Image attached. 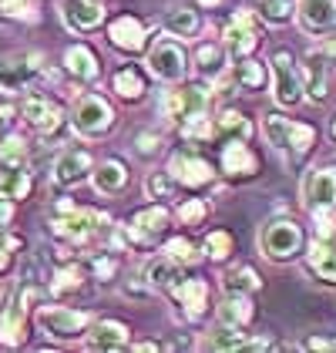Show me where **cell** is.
<instances>
[{"instance_id":"f35d334b","label":"cell","mask_w":336,"mask_h":353,"mask_svg":"<svg viewBox=\"0 0 336 353\" xmlns=\"http://www.w3.org/2000/svg\"><path fill=\"white\" fill-rule=\"evenodd\" d=\"M0 189L7 192L10 199H28L34 182H30L28 168H0Z\"/></svg>"},{"instance_id":"5bb4252c","label":"cell","mask_w":336,"mask_h":353,"mask_svg":"<svg viewBox=\"0 0 336 353\" xmlns=\"http://www.w3.org/2000/svg\"><path fill=\"white\" fill-rule=\"evenodd\" d=\"M219 172L232 182L242 179H255L259 175V155L249 148V141L235 138V141H222V155H219Z\"/></svg>"},{"instance_id":"6da1fadb","label":"cell","mask_w":336,"mask_h":353,"mask_svg":"<svg viewBox=\"0 0 336 353\" xmlns=\"http://www.w3.org/2000/svg\"><path fill=\"white\" fill-rule=\"evenodd\" d=\"M262 135L269 141V148H273L289 168H296V165L313 152V145H316V128H313V125L282 118V114H266Z\"/></svg>"},{"instance_id":"83f0119b","label":"cell","mask_w":336,"mask_h":353,"mask_svg":"<svg viewBox=\"0 0 336 353\" xmlns=\"http://www.w3.org/2000/svg\"><path fill=\"white\" fill-rule=\"evenodd\" d=\"M192 64H196L205 78H222L225 64H229L225 44L222 41H198L196 48H192Z\"/></svg>"},{"instance_id":"d6986e66","label":"cell","mask_w":336,"mask_h":353,"mask_svg":"<svg viewBox=\"0 0 336 353\" xmlns=\"http://www.w3.org/2000/svg\"><path fill=\"white\" fill-rule=\"evenodd\" d=\"M21 118L28 121L34 132H41V135L57 132V128H61V121H64L61 108H57L48 94H28V98L21 101Z\"/></svg>"},{"instance_id":"52a82bcc","label":"cell","mask_w":336,"mask_h":353,"mask_svg":"<svg viewBox=\"0 0 336 353\" xmlns=\"http://www.w3.org/2000/svg\"><path fill=\"white\" fill-rule=\"evenodd\" d=\"M269 74H273V101L280 108H296L306 98V84H303V71L296 64V57L286 48H280L269 57Z\"/></svg>"},{"instance_id":"4dcf8cb0","label":"cell","mask_w":336,"mask_h":353,"mask_svg":"<svg viewBox=\"0 0 336 353\" xmlns=\"http://www.w3.org/2000/svg\"><path fill=\"white\" fill-rule=\"evenodd\" d=\"M216 138H219V141H235V138L249 141L252 138L249 114H242V111H235V108L219 111V114H216Z\"/></svg>"},{"instance_id":"9c48e42d","label":"cell","mask_w":336,"mask_h":353,"mask_svg":"<svg viewBox=\"0 0 336 353\" xmlns=\"http://www.w3.org/2000/svg\"><path fill=\"white\" fill-rule=\"evenodd\" d=\"M171 225V216L162 202L145 205L135 216L128 219V225H118V239L125 245H151L155 239H162Z\"/></svg>"},{"instance_id":"ee69618b","label":"cell","mask_w":336,"mask_h":353,"mask_svg":"<svg viewBox=\"0 0 336 353\" xmlns=\"http://www.w3.org/2000/svg\"><path fill=\"white\" fill-rule=\"evenodd\" d=\"M178 219H182L185 225H202V222L209 219V202H205V199H185V202L178 205Z\"/></svg>"},{"instance_id":"e575fe53","label":"cell","mask_w":336,"mask_h":353,"mask_svg":"<svg viewBox=\"0 0 336 353\" xmlns=\"http://www.w3.org/2000/svg\"><path fill=\"white\" fill-rule=\"evenodd\" d=\"M259 17L269 28H286L296 17V3L293 0H259Z\"/></svg>"},{"instance_id":"9a60e30c","label":"cell","mask_w":336,"mask_h":353,"mask_svg":"<svg viewBox=\"0 0 336 353\" xmlns=\"http://www.w3.org/2000/svg\"><path fill=\"white\" fill-rule=\"evenodd\" d=\"M330 68L333 61L323 48H309L306 57H303V84H306V98L313 105H323L330 98Z\"/></svg>"},{"instance_id":"b9f144b4","label":"cell","mask_w":336,"mask_h":353,"mask_svg":"<svg viewBox=\"0 0 336 353\" xmlns=\"http://www.w3.org/2000/svg\"><path fill=\"white\" fill-rule=\"evenodd\" d=\"M175 189H178V182L171 179V172H151L148 179H145V192H148V199H175Z\"/></svg>"},{"instance_id":"60d3db41","label":"cell","mask_w":336,"mask_h":353,"mask_svg":"<svg viewBox=\"0 0 336 353\" xmlns=\"http://www.w3.org/2000/svg\"><path fill=\"white\" fill-rule=\"evenodd\" d=\"M84 283V272L81 266H61V270L54 272V279H51V296H67V293H78Z\"/></svg>"},{"instance_id":"cb8c5ba5","label":"cell","mask_w":336,"mask_h":353,"mask_svg":"<svg viewBox=\"0 0 336 353\" xmlns=\"http://www.w3.org/2000/svg\"><path fill=\"white\" fill-rule=\"evenodd\" d=\"M64 71H67L74 81L91 84L101 78V61H98V54H94L87 44H71V48L64 51Z\"/></svg>"},{"instance_id":"f546056e","label":"cell","mask_w":336,"mask_h":353,"mask_svg":"<svg viewBox=\"0 0 336 353\" xmlns=\"http://www.w3.org/2000/svg\"><path fill=\"white\" fill-rule=\"evenodd\" d=\"M141 279L158 293V290H171L178 279H182V272H178V263L171 259V256H155V259H148V266L141 272Z\"/></svg>"},{"instance_id":"7402d4cb","label":"cell","mask_w":336,"mask_h":353,"mask_svg":"<svg viewBox=\"0 0 336 353\" xmlns=\"http://www.w3.org/2000/svg\"><path fill=\"white\" fill-rule=\"evenodd\" d=\"M84 343L91 350H125L132 347V330L121 320H94L91 330L84 333Z\"/></svg>"},{"instance_id":"44dd1931","label":"cell","mask_w":336,"mask_h":353,"mask_svg":"<svg viewBox=\"0 0 336 353\" xmlns=\"http://www.w3.org/2000/svg\"><path fill=\"white\" fill-rule=\"evenodd\" d=\"M175 303L182 306V313L189 316V320H202L205 313H209V296H212V290H209V283L205 279H178L171 290H168Z\"/></svg>"},{"instance_id":"db71d44e","label":"cell","mask_w":336,"mask_h":353,"mask_svg":"<svg viewBox=\"0 0 336 353\" xmlns=\"http://www.w3.org/2000/svg\"><path fill=\"white\" fill-rule=\"evenodd\" d=\"M198 7H205V10H216V7H222L225 0H196Z\"/></svg>"},{"instance_id":"8992f818","label":"cell","mask_w":336,"mask_h":353,"mask_svg":"<svg viewBox=\"0 0 336 353\" xmlns=\"http://www.w3.org/2000/svg\"><path fill=\"white\" fill-rule=\"evenodd\" d=\"M118 125V111L101 94H78L71 105V128L81 138H105Z\"/></svg>"},{"instance_id":"d6a6232c","label":"cell","mask_w":336,"mask_h":353,"mask_svg":"<svg viewBox=\"0 0 336 353\" xmlns=\"http://www.w3.org/2000/svg\"><path fill=\"white\" fill-rule=\"evenodd\" d=\"M222 290L225 293H242V296H252V293H259V290H262V279H259V272L252 270V266H235V270H229L222 276Z\"/></svg>"},{"instance_id":"836d02e7","label":"cell","mask_w":336,"mask_h":353,"mask_svg":"<svg viewBox=\"0 0 336 353\" xmlns=\"http://www.w3.org/2000/svg\"><path fill=\"white\" fill-rule=\"evenodd\" d=\"M198 28H202V21L192 7H171L165 14V30L175 37H196Z\"/></svg>"},{"instance_id":"ac0fdd59","label":"cell","mask_w":336,"mask_h":353,"mask_svg":"<svg viewBox=\"0 0 336 353\" xmlns=\"http://www.w3.org/2000/svg\"><path fill=\"white\" fill-rule=\"evenodd\" d=\"M105 0H64L61 3V17H64V24L67 30H74V34H91V30H98L105 24Z\"/></svg>"},{"instance_id":"4316f807","label":"cell","mask_w":336,"mask_h":353,"mask_svg":"<svg viewBox=\"0 0 336 353\" xmlns=\"http://www.w3.org/2000/svg\"><path fill=\"white\" fill-rule=\"evenodd\" d=\"M91 185L101 192V195H121L128 189V165L121 159H105L91 172Z\"/></svg>"},{"instance_id":"7c38bea8","label":"cell","mask_w":336,"mask_h":353,"mask_svg":"<svg viewBox=\"0 0 336 353\" xmlns=\"http://www.w3.org/2000/svg\"><path fill=\"white\" fill-rule=\"evenodd\" d=\"M168 172H171V179H175L182 189H189V192L209 189V185L219 179L216 165L205 162L196 152H175V155L168 159Z\"/></svg>"},{"instance_id":"7bdbcfd3","label":"cell","mask_w":336,"mask_h":353,"mask_svg":"<svg viewBox=\"0 0 336 353\" xmlns=\"http://www.w3.org/2000/svg\"><path fill=\"white\" fill-rule=\"evenodd\" d=\"M162 148H165V135L155 132V128H145V132L135 135V152H138L141 159H155Z\"/></svg>"},{"instance_id":"f1b7e54d","label":"cell","mask_w":336,"mask_h":353,"mask_svg":"<svg viewBox=\"0 0 336 353\" xmlns=\"http://www.w3.org/2000/svg\"><path fill=\"white\" fill-rule=\"evenodd\" d=\"M216 320L249 330V323L255 320V306H252V299L242 296V293H225V299L216 306Z\"/></svg>"},{"instance_id":"74e56055","label":"cell","mask_w":336,"mask_h":353,"mask_svg":"<svg viewBox=\"0 0 336 353\" xmlns=\"http://www.w3.org/2000/svg\"><path fill=\"white\" fill-rule=\"evenodd\" d=\"M232 232L229 229H212L209 236H205V243H202V256H209L212 263H225L229 256H232Z\"/></svg>"},{"instance_id":"30bf717a","label":"cell","mask_w":336,"mask_h":353,"mask_svg":"<svg viewBox=\"0 0 336 353\" xmlns=\"http://www.w3.org/2000/svg\"><path fill=\"white\" fill-rule=\"evenodd\" d=\"M148 71L158 81H168V84L185 81V74H189V51L175 37H158L148 48Z\"/></svg>"},{"instance_id":"f5cc1de1","label":"cell","mask_w":336,"mask_h":353,"mask_svg":"<svg viewBox=\"0 0 336 353\" xmlns=\"http://www.w3.org/2000/svg\"><path fill=\"white\" fill-rule=\"evenodd\" d=\"M323 51L330 54V61L336 64V37H330V41H323Z\"/></svg>"},{"instance_id":"816d5d0a","label":"cell","mask_w":336,"mask_h":353,"mask_svg":"<svg viewBox=\"0 0 336 353\" xmlns=\"http://www.w3.org/2000/svg\"><path fill=\"white\" fill-rule=\"evenodd\" d=\"M132 350H162V343H151V340H141V343H132Z\"/></svg>"},{"instance_id":"7dc6e473","label":"cell","mask_w":336,"mask_h":353,"mask_svg":"<svg viewBox=\"0 0 336 353\" xmlns=\"http://www.w3.org/2000/svg\"><path fill=\"white\" fill-rule=\"evenodd\" d=\"M118 270H121V266H118L114 256H94V259H91V272H94V279H101V283L114 279Z\"/></svg>"},{"instance_id":"681fc988","label":"cell","mask_w":336,"mask_h":353,"mask_svg":"<svg viewBox=\"0 0 336 353\" xmlns=\"http://www.w3.org/2000/svg\"><path fill=\"white\" fill-rule=\"evenodd\" d=\"M306 347L309 350H333L336 343L333 340H326V336H323V340H319V336H313V340H306Z\"/></svg>"},{"instance_id":"277c9868","label":"cell","mask_w":336,"mask_h":353,"mask_svg":"<svg viewBox=\"0 0 336 353\" xmlns=\"http://www.w3.org/2000/svg\"><path fill=\"white\" fill-rule=\"evenodd\" d=\"M259 252L269 263H293L306 252V232L296 219H266L259 225Z\"/></svg>"},{"instance_id":"f6af8a7d","label":"cell","mask_w":336,"mask_h":353,"mask_svg":"<svg viewBox=\"0 0 336 353\" xmlns=\"http://www.w3.org/2000/svg\"><path fill=\"white\" fill-rule=\"evenodd\" d=\"M0 17L3 21H34V7L30 0H0Z\"/></svg>"},{"instance_id":"d4e9b609","label":"cell","mask_w":336,"mask_h":353,"mask_svg":"<svg viewBox=\"0 0 336 353\" xmlns=\"http://www.w3.org/2000/svg\"><path fill=\"white\" fill-rule=\"evenodd\" d=\"M252 340V333H246V326H232L216 320V326L205 330L202 336V350H246Z\"/></svg>"},{"instance_id":"e0dca14e","label":"cell","mask_w":336,"mask_h":353,"mask_svg":"<svg viewBox=\"0 0 336 353\" xmlns=\"http://www.w3.org/2000/svg\"><path fill=\"white\" fill-rule=\"evenodd\" d=\"M296 21L309 37H326L330 30H336V0H300Z\"/></svg>"},{"instance_id":"ba28073f","label":"cell","mask_w":336,"mask_h":353,"mask_svg":"<svg viewBox=\"0 0 336 353\" xmlns=\"http://www.w3.org/2000/svg\"><path fill=\"white\" fill-rule=\"evenodd\" d=\"M94 316L87 310H71V306H41L37 310V326L61 343H71V340H81L84 333L91 330Z\"/></svg>"},{"instance_id":"603a6c76","label":"cell","mask_w":336,"mask_h":353,"mask_svg":"<svg viewBox=\"0 0 336 353\" xmlns=\"http://www.w3.org/2000/svg\"><path fill=\"white\" fill-rule=\"evenodd\" d=\"M225 81L232 84L235 91L255 94V91H262V88H266V81H269V71H266V64H259L255 57H242V61H232V64H229Z\"/></svg>"},{"instance_id":"4fadbf2b","label":"cell","mask_w":336,"mask_h":353,"mask_svg":"<svg viewBox=\"0 0 336 353\" xmlns=\"http://www.w3.org/2000/svg\"><path fill=\"white\" fill-rule=\"evenodd\" d=\"M108 44H112L118 54L135 57L148 48V28L145 21L135 14H118L112 24H108Z\"/></svg>"},{"instance_id":"8fae6325","label":"cell","mask_w":336,"mask_h":353,"mask_svg":"<svg viewBox=\"0 0 336 353\" xmlns=\"http://www.w3.org/2000/svg\"><path fill=\"white\" fill-rule=\"evenodd\" d=\"M259 28H262V17H255L246 7L225 24L222 44H225V54H229V64L255 54V48H259Z\"/></svg>"},{"instance_id":"3957f363","label":"cell","mask_w":336,"mask_h":353,"mask_svg":"<svg viewBox=\"0 0 336 353\" xmlns=\"http://www.w3.org/2000/svg\"><path fill=\"white\" fill-rule=\"evenodd\" d=\"M105 225H112V219L98 209H81L74 202H57L54 205V219H51V229L54 236H61L64 243L71 245H87L94 236L105 232Z\"/></svg>"},{"instance_id":"484cf974","label":"cell","mask_w":336,"mask_h":353,"mask_svg":"<svg viewBox=\"0 0 336 353\" xmlns=\"http://www.w3.org/2000/svg\"><path fill=\"white\" fill-rule=\"evenodd\" d=\"M112 91L121 101H141L148 94V78L138 64H121L112 74Z\"/></svg>"},{"instance_id":"11a10c76","label":"cell","mask_w":336,"mask_h":353,"mask_svg":"<svg viewBox=\"0 0 336 353\" xmlns=\"http://www.w3.org/2000/svg\"><path fill=\"white\" fill-rule=\"evenodd\" d=\"M330 135H333V141H336V118H333V125H330Z\"/></svg>"},{"instance_id":"8d00e7d4","label":"cell","mask_w":336,"mask_h":353,"mask_svg":"<svg viewBox=\"0 0 336 353\" xmlns=\"http://www.w3.org/2000/svg\"><path fill=\"white\" fill-rule=\"evenodd\" d=\"M0 168H28V141L21 135L0 138Z\"/></svg>"},{"instance_id":"ab89813d","label":"cell","mask_w":336,"mask_h":353,"mask_svg":"<svg viewBox=\"0 0 336 353\" xmlns=\"http://www.w3.org/2000/svg\"><path fill=\"white\" fill-rule=\"evenodd\" d=\"M162 252H165V256H171L178 266H196L198 259H202V249H198L192 239H185V236H171Z\"/></svg>"},{"instance_id":"c3c4849f","label":"cell","mask_w":336,"mask_h":353,"mask_svg":"<svg viewBox=\"0 0 336 353\" xmlns=\"http://www.w3.org/2000/svg\"><path fill=\"white\" fill-rule=\"evenodd\" d=\"M17 199H10L7 192L0 189V232H7V225L14 222V212H17V205H14Z\"/></svg>"},{"instance_id":"bcb514c9","label":"cell","mask_w":336,"mask_h":353,"mask_svg":"<svg viewBox=\"0 0 336 353\" xmlns=\"http://www.w3.org/2000/svg\"><path fill=\"white\" fill-rule=\"evenodd\" d=\"M313 222H316V236L336 243V209H313Z\"/></svg>"},{"instance_id":"ffe728a7","label":"cell","mask_w":336,"mask_h":353,"mask_svg":"<svg viewBox=\"0 0 336 353\" xmlns=\"http://www.w3.org/2000/svg\"><path fill=\"white\" fill-rule=\"evenodd\" d=\"M91 172H94V159H91V152L87 148H67V152H61L54 162V182L57 185H64V189H71V185H78L84 179H91Z\"/></svg>"},{"instance_id":"f907efd6","label":"cell","mask_w":336,"mask_h":353,"mask_svg":"<svg viewBox=\"0 0 336 353\" xmlns=\"http://www.w3.org/2000/svg\"><path fill=\"white\" fill-rule=\"evenodd\" d=\"M10 121H14V111H10V108H0V138L7 135V128H10Z\"/></svg>"},{"instance_id":"5b68a950","label":"cell","mask_w":336,"mask_h":353,"mask_svg":"<svg viewBox=\"0 0 336 353\" xmlns=\"http://www.w3.org/2000/svg\"><path fill=\"white\" fill-rule=\"evenodd\" d=\"M212 105V88L205 81H189L182 84V88H168L162 91V98H158V114L165 118L168 125H182V121H189V118H196V114H205Z\"/></svg>"},{"instance_id":"7a4b0ae2","label":"cell","mask_w":336,"mask_h":353,"mask_svg":"<svg viewBox=\"0 0 336 353\" xmlns=\"http://www.w3.org/2000/svg\"><path fill=\"white\" fill-rule=\"evenodd\" d=\"M41 296V286L37 279L24 272V279L7 293L3 306H0V347L3 350H14L28 340V303Z\"/></svg>"},{"instance_id":"d590c367","label":"cell","mask_w":336,"mask_h":353,"mask_svg":"<svg viewBox=\"0 0 336 353\" xmlns=\"http://www.w3.org/2000/svg\"><path fill=\"white\" fill-rule=\"evenodd\" d=\"M178 132H182V138H185L189 145L212 141V138H216V118H212L209 111H205V114H196V118L182 121V125H178Z\"/></svg>"},{"instance_id":"1f68e13d","label":"cell","mask_w":336,"mask_h":353,"mask_svg":"<svg viewBox=\"0 0 336 353\" xmlns=\"http://www.w3.org/2000/svg\"><path fill=\"white\" fill-rule=\"evenodd\" d=\"M309 270L316 272L323 283H333L336 286V245L319 239V243L309 249Z\"/></svg>"},{"instance_id":"2e32d148","label":"cell","mask_w":336,"mask_h":353,"mask_svg":"<svg viewBox=\"0 0 336 353\" xmlns=\"http://www.w3.org/2000/svg\"><path fill=\"white\" fill-rule=\"evenodd\" d=\"M306 209H336V165H319L303 179Z\"/></svg>"}]
</instances>
